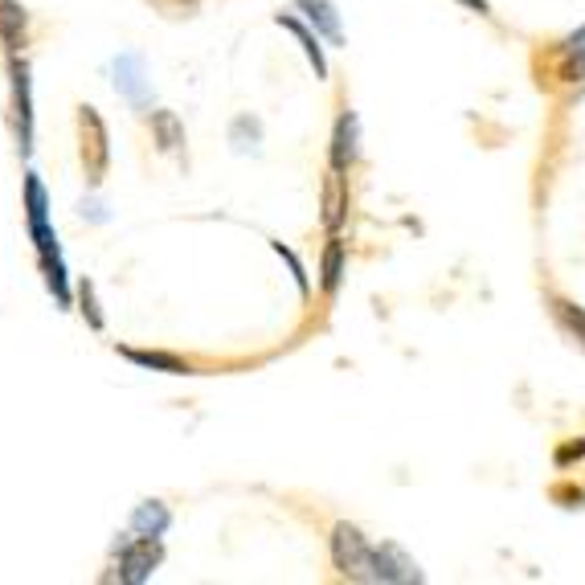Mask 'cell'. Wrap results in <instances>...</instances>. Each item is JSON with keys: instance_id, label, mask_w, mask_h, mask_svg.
Returning a JSON list of instances; mask_svg holds the SVG:
<instances>
[{"instance_id": "obj_16", "label": "cell", "mask_w": 585, "mask_h": 585, "mask_svg": "<svg viewBox=\"0 0 585 585\" xmlns=\"http://www.w3.org/2000/svg\"><path fill=\"white\" fill-rule=\"evenodd\" d=\"M132 529H136L139 536H160V532L168 529V508L156 504V500L139 504V508H136V516H132Z\"/></svg>"}, {"instance_id": "obj_21", "label": "cell", "mask_w": 585, "mask_h": 585, "mask_svg": "<svg viewBox=\"0 0 585 585\" xmlns=\"http://www.w3.org/2000/svg\"><path fill=\"white\" fill-rule=\"evenodd\" d=\"M573 459H585V438H573L557 450V467H570Z\"/></svg>"}, {"instance_id": "obj_22", "label": "cell", "mask_w": 585, "mask_h": 585, "mask_svg": "<svg viewBox=\"0 0 585 585\" xmlns=\"http://www.w3.org/2000/svg\"><path fill=\"white\" fill-rule=\"evenodd\" d=\"M463 9H471V13H479V17H488V0H459Z\"/></svg>"}, {"instance_id": "obj_1", "label": "cell", "mask_w": 585, "mask_h": 585, "mask_svg": "<svg viewBox=\"0 0 585 585\" xmlns=\"http://www.w3.org/2000/svg\"><path fill=\"white\" fill-rule=\"evenodd\" d=\"M25 218H29V238L38 246L41 271H45V286L54 291V300L62 307H70V286H66V262L58 250V233L50 226V192L38 180V173L25 177Z\"/></svg>"}, {"instance_id": "obj_10", "label": "cell", "mask_w": 585, "mask_h": 585, "mask_svg": "<svg viewBox=\"0 0 585 585\" xmlns=\"http://www.w3.org/2000/svg\"><path fill=\"white\" fill-rule=\"evenodd\" d=\"M295 4L303 9V17H307V25H312L315 33H324L332 45H341L344 29H341V13H336L332 0H295Z\"/></svg>"}, {"instance_id": "obj_8", "label": "cell", "mask_w": 585, "mask_h": 585, "mask_svg": "<svg viewBox=\"0 0 585 585\" xmlns=\"http://www.w3.org/2000/svg\"><path fill=\"white\" fill-rule=\"evenodd\" d=\"M115 86H119V95H127L136 107L148 103V79H144V58L139 54H123L115 62Z\"/></svg>"}, {"instance_id": "obj_4", "label": "cell", "mask_w": 585, "mask_h": 585, "mask_svg": "<svg viewBox=\"0 0 585 585\" xmlns=\"http://www.w3.org/2000/svg\"><path fill=\"white\" fill-rule=\"evenodd\" d=\"M164 549L156 536H136V541H123L119 549V577L123 582H148L156 565H160Z\"/></svg>"}, {"instance_id": "obj_11", "label": "cell", "mask_w": 585, "mask_h": 585, "mask_svg": "<svg viewBox=\"0 0 585 585\" xmlns=\"http://www.w3.org/2000/svg\"><path fill=\"white\" fill-rule=\"evenodd\" d=\"M344 267H348V259H344V242H341V233H332L324 246V262H320V286H324V295H336V291H341Z\"/></svg>"}, {"instance_id": "obj_2", "label": "cell", "mask_w": 585, "mask_h": 585, "mask_svg": "<svg viewBox=\"0 0 585 585\" xmlns=\"http://www.w3.org/2000/svg\"><path fill=\"white\" fill-rule=\"evenodd\" d=\"M332 565L348 582H373V545L356 524H336L332 529Z\"/></svg>"}, {"instance_id": "obj_17", "label": "cell", "mask_w": 585, "mask_h": 585, "mask_svg": "<svg viewBox=\"0 0 585 585\" xmlns=\"http://www.w3.org/2000/svg\"><path fill=\"white\" fill-rule=\"evenodd\" d=\"M553 315H557V324L565 327V336L585 344V307H577L573 300H553Z\"/></svg>"}, {"instance_id": "obj_7", "label": "cell", "mask_w": 585, "mask_h": 585, "mask_svg": "<svg viewBox=\"0 0 585 585\" xmlns=\"http://www.w3.org/2000/svg\"><path fill=\"white\" fill-rule=\"evenodd\" d=\"M426 573L414 565V561L401 553L397 545H382L373 549V582H422Z\"/></svg>"}, {"instance_id": "obj_15", "label": "cell", "mask_w": 585, "mask_h": 585, "mask_svg": "<svg viewBox=\"0 0 585 585\" xmlns=\"http://www.w3.org/2000/svg\"><path fill=\"white\" fill-rule=\"evenodd\" d=\"M119 356H127L139 368H156V373H192L189 361H180L173 353H139V348H119Z\"/></svg>"}, {"instance_id": "obj_6", "label": "cell", "mask_w": 585, "mask_h": 585, "mask_svg": "<svg viewBox=\"0 0 585 585\" xmlns=\"http://www.w3.org/2000/svg\"><path fill=\"white\" fill-rule=\"evenodd\" d=\"M361 156V119H356V111L344 107L341 119H336V132H332V173H348Z\"/></svg>"}, {"instance_id": "obj_14", "label": "cell", "mask_w": 585, "mask_h": 585, "mask_svg": "<svg viewBox=\"0 0 585 585\" xmlns=\"http://www.w3.org/2000/svg\"><path fill=\"white\" fill-rule=\"evenodd\" d=\"M344 209H348V189H344V177L341 173H332L324 185V221L332 233H341L344 226Z\"/></svg>"}, {"instance_id": "obj_9", "label": "cell", "mask_w": 585, "mask_h": 585, "mask_svg": "<svg viewBox=\"0 0 585 585\" xmlns=\"http://www.w3.org/2000/svg\"><path fill=\"white\" fill-rule=\"evenodd\" d=\"M29 38V13L21 0H0V41L9 54H21Z\"/></svg>"}, {"instance_id": "obj_20", "label": "cell", "mask_w": 585, "mask_h": 585, "mask_svg": "<svg viewBox=\"0 0 585 585\" xmlns=\"http://www.w3.org/2000/svg\"><path fill=\"white\" fill-rule=\"evenodd\" d=\"M271 250H274V254H279V259L286 262V267H291V274H295V286H300L303 295H307V291H312V286H307V271H303V262L295 259V254H291V250H286L283 242H271Z\"/></svg>"}, {"instance_id": "obj_5", "label": "cell", "mask_w": 585, "mask_h": 585, "mask_svg": "<svg viewBox=\"0 0 585 585\" xmlns=\"http://www.w3.org/2000/svg\"><path fill=\"white\" fill-rule=\"evenodd\" d=\"M13 107H17V148H33V95H29V62L13 54Z\"/></svg>"}, {"instance_id": "obj_3", "label": "cell", "mask_w": 585, "mask_h": 585, "mask_svg": "<svg viewBox=\"0 0 585 585\" xmlns=\"http://www.w3.org/2000/svg\"><path fill=\"white\" fill-rule=\"evenodd\" d=\"M79 132H82V168L91 185H103L111 164V144H107V123L95 107H79Z\"/></svg>"}, {"instance_id": "obj_13", "label": "cell", "mask_w": 585, "mask_h": 585, "mask_svg": "<svg viewBox=\"0 0 585 585\" xmlns=\"http://www.w3.org/2000/svg\"><path fill=\"white\" fill-rule=\"evenodd\" d=\"M152 139L160 152H180L185 148V123L177 119V111H152Z\"/></svg>"}, {"instance_id": "obj_18", "label": "cell", "mask_w": 585, "mask_h": 585, "mask_svg": "<svg viewBox=\"0 0 585 585\" xmlns=\"http://www.w3.org/2000/svg\"><path fill=\"white\" fill-rule=\"evenodd\" d=\"M79 300H82V315H86V324L95 327V332H103V312H98V303H95V286L79 283Z\"/></svg>"}, {"instance_id": "obj_19", "label": "cell", "mask_w": 585, "mask_h": 585, "mask_svg": "<svg viewBox=\"0 0 585 585\" xmlns=\"http://www.w3.org/2000/svg\"><path fill=\"white\" fill-rule=\"evenodd\" d=\"M557 74H561V82H585V50H577V54H561Z\"/></svg>"}, {"instance_id": "obj_12", "label": "cell", "mask_w": 585, "mask_h": 585, "mask_svg": "<svg viewBox=\"0 0 585 585\" xmlns=\"http://www.w3.org/2000/svg\"><path fill=\"white\" fill-rule=\"evenodd\" d=\"M274 21H279L283 29H291V33L300 38L303 54H307V62L315 66V79H327V58H324V45H320V33H312V29L303 25V21H295V17H286V13H279Z\"/></svg>"}]
</instances>
